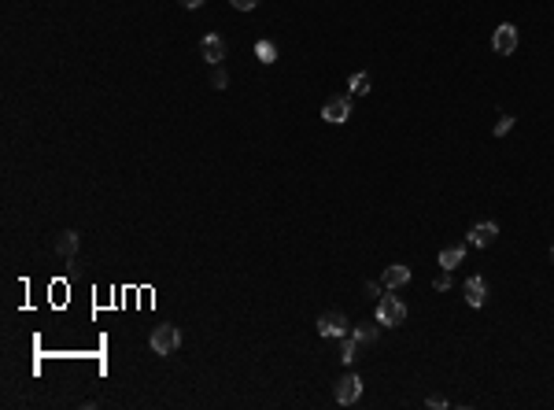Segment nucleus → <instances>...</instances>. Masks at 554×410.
Masks as SVG:
<instances>
[{
    "instance_id": "nucleus-1",
    "label": "nucleus",
    "mask_w": 554,
    "mask_h": 410,
    "mask_svg": "<svg viewBox=\"0 0 554 410\" xmlns=\"http://www.w3.org/2000/svg\"><path fill=\"white\" fill-rule=\"evenodd\" d=\"M182 348V329L177 325H156L152 329V351L156 355H174Z\"/></svg>"
},
{
    "instance_id": "nucleus-2",
    "label": "nucleus",
    "mask_w": 554,
    "mask_h": 410,
    "mask_svg": "<svg viewBox=\"0 0 554 410\" xmlns=\"http://www.w3.org/2000/svg\"><path fill=\"white\" fill-rule=\"evenodd\" d=\"M407 318V303L399 296H381L377 300V325H399Z\"/></svg>"
},
{
    "instance_id": "nucleus-3",
    "label": "nucleus",
    "mask_w": 554,
    "mask_h": 410,
    "mask_svg": "<svg viewBox=\"0 0 554 410\" xmlns=\"http://www.w3.org/2000/svg\"><path fill=\"white\" fill-rule=\"evenodd\" d=\"M321 119L333 122V126L347 122V119H351V100H347V96H329L326 108H321Z\"/></svg>"
},
{
    "instance_id": "nucleus-4",
    "label": "nucleus",
    "mask_w": 554,
    "mask_h": 410,
    "mask_svg": "<svg viewBox=\"0 0 554 410\" xmlns=\"http://www.w3.org/2000/svg\"><path fill=\"white\" fill-rule=\"evenodd\" d=\"M318 332H321V337H347L351 325H347V318L340 311H326V314L318 318Z\"/></svg>"
},
{
    "instance_id": "nucleus-5",
    "label": "nucleus",
    "mask_w": 554,
    "mask_h": 410,
    "mask_svg": "<svg viewBox=\"0 0 554 410\" xmlns=\"http://www.w3.org/2000/svg\"><path fill=\"white\" fill-rule=\"evenodd\" d=\"M358 395H363V377H358V374H344V377L337 381V403L351 407Z\"/></svg>"
},
{
    "instance_id": "nucleus-6",
    "label": "nucleus",
    "mask_w": 554,
    "mask_h": 410,
    "mask_svg": "<svg viewBox=\"0 0 554 410\" xmlns=\"http://www.w3.org/2000/svg\"><path fill=\"white\" fill-rule=\"evenodd\" d=\"M492 48L499 56H510L513 48H518V27H513V22H502V27L492 34Z\"/></svg>"
},
{
    "instance_id": "nucleus-7",
    "label": "nucleus",
    "mask_w": 554,
    "mask_h": 410,
    "mask_svg": "<svg viewBox=\"0 0 554 410\" xmlns=\"http://www.w3.org/2000/svg\"><path fill=\"white\" fill-rule=\"evenodd\" d=\"M200 56L207 59L211 67H218V63L226 59V41H222V37H218V34H207V37H203V41H200Z\"/></svg>"
},
{
    "instance_id": "nucleus-8",
    "label": "nucleus",
    "mask_w": 554,
    "mask_h": 410,
    "mask_svg": "<svg viewBox=\"0 0 554 410\" xmlns=\"http://www.w3.org/2000/svg\"><path fill=\"white\" fill-rule=\"evenodd\" d=\"M495 237H499V226H495V222H481V226L469 229V244H473V248H488Z\"/></svg>"
},
{
    "instance_id": "nucleus-9",
    "label": "nucleus",
    "mask_w": 554,
    "mask_h": 410,
    "mask_svg": "<svg viewBox=\"0 0 554 410\" xmlns=\"http://www.w3.org/2000/svg\"><path fill=\"white\" fill-rule=\"evenodd\" d=\"M52 248L63 255V259H74V251H78V233H74V229H63V233H56Z\"/></svg>"
},
{
    "instance_id": "nucleus-10",
    "label": "nucleus",
    "mask_w": 554,
    "mask_h": 410,
    "mask_svg": "<svg viewBox=\"0 0 554 410\" xmlns=\"http://www.w3.org/2000/svg\"><path fill=\"white\" fill-rule=\"evenodd\" d=\"M384 288H403L407 281H410V266H403V263H392L388 270H384Z\"/></svg>"
},
{
    "instance_id": "nucleus-11",
    "label": "nucleus",
    "mask_w": 554,
    "mask_h": 410,
    "mask_svg": "<svg viewBox=\"0 0 554 410\" xmlns=\"http://www.w3.org/2000/svg\"><path fill=\"white\" fill-rule=\"evenodd\" d=\"M462 296H466L469 307H484V281H481V277H466V285H462Z\"/></svg>"
},
{
    "instance_id": "nucleus-12",
    "label": "nucleus",
    "mask_w": 554,
    "mask_h": 410,
    "mask_svg": "<svg viewBox=\"0 0 554 410\" xmlns=\"http://www.w3.org/2000/svg\"><path fill=\"white\" fill-rule=\"evenodd\" d=\"M462 259H466V244H447L440 251V266H444V270H455Z\"/></svg>"
},
{
    "instance_id": "nucleus-13",
    "label": "nucleus",
    "mask_w": 554,
    "mask_h": 410,
    "mask_svg": "<svg viewBox=\"0 0 554 410\" xmlns=\"http://www.w3.org/2000/svg\"><path fill=\"white\" fill-rule=\"evenodd\" d=\"M351 337L358 340V348H363V344H373V340H377V325H373V322H363V325H351Z\"/></svg>"
},
{
    "instance_id": "nucleus-14",
    "label": "nucleus",
    "mask_w": 554,
    "mask_h": 410,
    "mask_svg": "<svg viewBox=\"0 0 554 410\" xmlns=\"http://www.w3.org/2000/svg\"><path fill=\"white\" fill-rule=\"evenodd\" d=\"M340 358H344V366H351L355 358H358V340L347 332V337H340Z\"/></svg>"
},
{
    "instance_id": "nucleus-15",
    "label": "nucleus",
    "mask_w": 554,
    "mask_h": 410,
    "mask_svg": "<svg viewBox=\"0 0 554 410\" xmlns=\"http://www.w3.org/2000/svg\"><path fill=\"white\" fill-rule=\"evenodd\" d=\"M255 56H259V63H274L277 59V45L274 41H259L255 45Z\"/></svg>"
},
{
    "instance_id": "nucleus-16",
    "label": "nucleus",
    "mask_w": 554,
    "mask_h": 410,
    "mask_svg": "<svg viewBox=\"0 0 554 410\" xmlns=\"http://www.w3.org/2000/svg\"><path fill=\"white\" fill-rule=\"evenodd\" d=\"M211 85H214V89H226V85H229V74L222 71V63H218V67L211 71Z\"/></svg>"
},
{
    "instance_id": "nucleus-17",
    "label": "nucleus",
    "mask_w": 554,
    "mask_h": 410,
    "mask_svg": "<svg viewBox=\"0 0 554 410\" xmlns=\"http://www.w3.org/2000/svg\"><path fill=\"white\" fill-rule=\"evenodd\" d=\"M351 93H358V96L370 93V78H366V74H355V78H351Z\"/></svg>"
},
{
    "instance_id": "nucleus-18",
    "label": "nucleus",
    "mask_w": 554,
    "mask_h": 410,
    "mask_svg": "<svg viewBox=\"0 0 554 410\" xmlns=\"http://www.w3.org/2000/svg\"><path fill=\"white\" fill-rule=\"evenodd\" d=\"M510 130H513V119H510V115H502V119L495 122V137H502V133H510Z\"/></svg>"
},
{
    "instance_id": "nucleus-19",
    "label": "nucleus",
    "mask_w": 554,
    "mask_h": 410,
    "mask_svg": "<svg viewBox=\"0 0 554 410\" xmlns=\"http://www.w3.org/2000/svg\"><path fill=\"white\" fill-rule=\"evenodd\" d=\"M432 285L440 288V292H447V288H451V270H444V266H440V277H436Z\"/></svg>"
},
{
    "instance_id": "nucleus-20",
    "label": "nucleus",
    "mask_w": 554,
    "mask_h": 410,
    "mask_svg": "<svg viewBox=\"0 0 554 410\" xmlns=\"http://www.w3.org/2000/svg\"><path fill=\"white\" fill-rule=\"evenodd\" d=\"M229 4H233L237 11H252L255 4H259V0H229Z\"/></svg>"
},
{
    "instance_id": "nucleus-21",
    "label": "nucleus",
    "mask_w": 554,
    "mask_h": 410,
    "mask_svg": "<svg viewBox=\"0 0 554 410\" xmlns=\"http://www.w3.org/2000/svg\"><path fill=\"white\" fill-rule=\"evenodd\" d=\"M366 296H373V300H381V288L373 285V281H366Z\"/></svg>"
},
{
    "instance_id": "nucleus-22",
    "label": "nucleus",
    "mask_w": 554,
    "mask_h": 410,
    "mask_svg": "<svg viewBox=\"0 0 554 410\" xmlns=\"http://www.w3.org/2000/svg\"><path fill=\"white\" fill-rule=\"evenodd\" d=\"M182 4H185V8H200V4H203V0H182Z\"/></svg>"
},
{
    "instance_id": "nucleus-23",
    "label": "nucleus",
    "mask_w": 554,
    "mask_h": 410,
    "mask_svg": "<svg viewBox=\"0 0 554 410\" xmlns=\"http://www.w3.org/2000/svg\"><path fill=\"white\" fill-rule=\"evenodd\" d=\"M551 259H554V248H551Z\"/></svg>"
}]
</instances>
